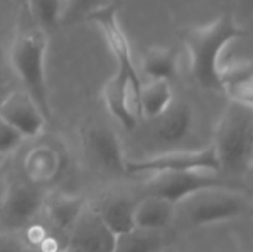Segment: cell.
Here are the masks:
<instances>
[{
	"instance_id": "obj_1",
	"label": "cell",
	"mask_w": 253,
	"mask_h": 252,
	"mask_svg": "<svg viewBox=\"0 0 253 252\" xmlns=\"http://www.w3.org/2000/svg\"><path fill=\"white\" fill-rule=\"evenodd\" d=\"M47 33L37 25L22 4L9 50L10 68L22 89L34 100L46 120L52 117L46 77Z\"/></svg>"
},
{
	"instance_id": "obj_2",
	"label": "cell",
	"mask_w": 253,
	"mask_h": 252,
	"mask_svg": "<svg viewBox=\"0 0 253 252\" xmlns=\"http://www.w3.org/2000/svg\"><path fill=\"white\" fill-rule=\"evenodd\" d=\"M252 196L245 187H208L176 203L173 230L191 232L242 221L252 214Z\"/></svg>"
},
{
	"instance_id": "obj_3",
	"label": "cell",
	"mask_w": 253,
	"mask_h": 252,
	"mask_svg": "<svg viewBox=\"0 0 253 252\" xmlns=\"http://www.w3.org/2000/svg\"><path fill=\"white\" fill-rule=\"evenodd\" d=\"M245 34V28L230 13L191 28L185 34L190 68L196 82L221 92V68L227 48Z\"/></svg>"
},
{
	"instance_id": "obj_4",
	"label": "cell",
	"mask_w": 253,
	"mask_h": 252,
	"mask_svg": "<svg viewBox=\"0 0 253 252\" xmlns=\"http://www.w3.org/2000/svg\"><path fill=\"white\" fill-rule=\"evenodd\" d=\"M212 146L221 174L227 178L249 174L253 163V105L230 101L216 125Z\"/></svg>"
},
{
	"instance_id": "obj_5",
	"label": "cell",
	"mask_w": 253,
	"mask_h": 252,
	"mask_svg": "<svg viewBox=\"0 0 253 252\" xmlns=\"http://www.w3.org/2000/svg\"><path fill=\"white\" fill-rule=\"evenodd\" d=\"M182 171L219 172V163L213 146L169 150L142 159H127L126 162V175H153Z\"/></svg>"
},
{
	"instance_id": "obj_6",
	"label": "cell",
	"mask_w": 253,
	"mask_h": 252,
	"mask_svg": "<svg viewBox=\"0 0 253 252\" xmlns=\"http://www.w3.org/2000/svg\"><path fill=\"white\" fill-rule=\"evenodd\" d=\"M216 186H239L236 180L222 177L219 172L211 171H182V172H163L148 175V180L141 186V196L153 195L165 198L173 203H178L184 198Z\"/></svg>"
},
{
	"instance_id": "obj_7",
	"label": "cell",
	"mask_w": 253,
	"mask_h": 252,
	"mask_svg": "<svg viewBox=\"0 0 253 252\" xmlns=\"http://www.w3.org/2000/svg\"><path fill=\"white\" fill-rule=\"evenodd\" d=\"M46 190L33 184L25 177L7 180V189L0 209V230L19 232L34 221L44 205Z\"/></svg>"
},
{
	"instance_id": "obj_8",
	"label": "cell",
	"mask_w": 253,
	"mask_h": 252,
	"mask_svg": "<svg viewBox=\"0 0 253 252\" xmlns=\"http://www.w3.org/2000/svg\"><path fill=\"white\" fill-rule=\"evenodd\" d=\"M89 21L96 24V27L101 30L108 49L111 50V53L117 62V70H122L126 74H129L132 77V80L138 86H141L142 80L138 73L136 64L133 61L130 42L120 24V19H119L114 4L105 3L104 6H101L98 10H95L89 16Z\"/></svg>"
},
{
	"instance_id": "obj_9",
	"label": "cell",
	"mask_w": 253,
	"mask_h": 252,
	"mask_svg": "<svg viewBox=\"0 0 253 252\" xmlns=\"http://www.w3.org/2000/svg\"><path fill=\"white\" fill-rule=\"evenodd\" d=\"M83 143L87 156L102 172L113 177L126 175L127 157L113 129L104 125H90L83 132Z\"/></svg>"
},
{
	"instance_id": "obj_10",
	"label": "cell",
	"mask_w": 253,
	"mask_h": 252,
	"mask_svg": "<svg viewBox=\"0 0 253 252\" xmlns=\"http://www.w3.org/2000/svg\"><path fill=\"white\" fill-rule=\"evenodd\" d=\"M139 88L141 86L122 70H116L102 88V100L108 113L126 129H133L138 125Z\"/></svg>"
},
{
	"instance_id": "obj_11",
	"label": "cell",
	"mask_w": 253,
	"mask_h": 252,
	"mask_svg": "<svg viewBox=\"0 0 253 252\" xmlns=\"http://www.w3.org/2000/svg\"><path fill=\"white\" fill-rule=\"evenodd\" d=\"M116 235L87 203L68 232L64 252H111Z\"/></svg>"
},
{
	"instance_id": "obj_12",
	"label": "cell",
	"mask_w": 253,
	"mask_h": 252,
	"mask_svg": "<svg viewBox=\"0 0 253 252\" xmlns=\"http://www.w3.org/2000/svg\"><path fill=\"white\" fill-rule=\"evenodd\" d=\"M0 119L16 129L24 140L40 135L46 117L24 89H12L0 101Z\"/></svg>"
},
{
	"instance_id": "obj_13",
	"label": "cell",
	"mask_w": 253,
	"mask_h": 252,
	"mask_svg": "<svg viewBox=\"0 0 253 252\" xmlns=\"http://www.w3.org/2000/svg\"><path fill=\"white\" fill-rule=\"evenodd\" d=\"M138 199L139 198H135L126 192H111L96 202L89 201V205L98 214L102 223L114 235H119L135 227L133 215Z\"/></svg>"
},
{
	"instance_id": "obj_14",
	"label": "cell",
	"mask_w": 253,
	"mask_h": 252,
	"mask_svg": "<svg viewBox=\"0 0 253 252\" xmlns=\"http://www.w3.org/2000/svg\"><path fill=\"white\" fill-rule=\"evenodd\" d=\"M156 137L166 144L184 141L193 131L194 113L188 102L173 100L172 104L156 119H153Z\"/></svg>"
},
{
	"instance_id": "obj_15",
	"label": "cell",
	"mask_w": 253,
	"mask_h": 252,
	"mask_svg": "<svg viewBox=\"0 0 253 252\" xmlns=\"http://www.w3.org/2000/svg\"><path fill=\"white\" fill-rule=\"evenodd\" d=\"M87 203L89 199L80 193L46 192L43 215L52 226L68 236V232Z\"/></svg>"
},
{
	"instance_id": "obj_16",
	"label": "cell",
	"mask_w": 253,
	"mask_h": 252,
	"mask_svg": "<svg viewBox=\"0 0 253 252\" xmlns=\"http://www.w3.org/2000/svg\"><path fill=\"white\" fill-rule=\"evenodd\" d=\"M176 203L153 195L139 196L135 206V227L144 230H173Z\"/></svg>"
},
{
	"instance_id": "obj_17",
	"label": "cell",
	"mask_w": 253,
	"mask_h": 252,
	"mask_svg": "<svg viewBox=\"0 0 253 252\" xmlns=\"http://www.w3.org/2000/svg\"><path fill=\"white\" fill-rule=\"evenodd\" d=\"M64 166L65 162L61 153L44 146L37 147L27 154L24 162V174L28 181L44 189L61 177Z\"/></svg>"
},
{
	"instance_id": "obj_18",
	"label": "cell",
	"mask_w": 253,
	"mask_h": 252,
	"mask_svg": "<svg viewBox=\"0 0 253 252\" xmlns=\"http://www.w3.org/2000/svg\"><path fill=\"white\" fill-rule=\"evenodd\" d=\"M221 92L230 101L253 105V65L251 59H236L222 64Z\"/></svg>"
},
{
	"instance_id": "obj_19",
	"label": "cell",
	"mask_w": 253,
	"mask_h": 252,
	"mask_svg": "<svg viewBox=\"0 0 253 252\" xmlns=\"http://www.w3.org/2000/svg\"><path fill=\"white\" fill-rule=\"evenodd\" d=\"M175 230H144L133 227L114 238L111 252H163L173 245Z\"/></svg>"
},
{
	"instance_id": "obj_20",
	"label": "cell",
	"mask_w": 253,
	"mask_h": 252,
	"mask_svg": "<svg viewBox=\"0 0 253 252\" xmlns=\"http://www.w3.org/2000/svg\"><path fill=\"white\" fill-rule=\"evenodd\" d=\"M18 233L28 252H64L67 245V235L52 226L43 212Z\"/></svg>"
},
{
	"instance_id": "obj_21",
	"label": "cell",
	"mask_w": 253,
	"mask_h": 252,
	"mask_svg": "<svg viewBox=\"0 0 253 252\" xmlns=\"http://www.w3.org/2000/svg\"><path fill=\"white\" fill-rule=\"evenodd\" d=\"M175 100V94L169 80L151 79L148 83L141 85L138 92L139 116L150 120L162 114Z\"/></svg>"
},
{
	"instance_id": "obj_22",
	"label": "cell",
	"mask_w": 253,
	"mask_h": 252,
	"mask_svg": "<svg viewBox=\"0 0 253 252\" xmlns=\"http://www.w3.org/2000/svg\"><path fill=\"white\" fill-rule=\"evenodd\" d=\"M179 70V52L173 46H151L142 56V71L150 79L172 80Z\"/></svg>"
},
{
	"instance_id": "obj_23",
	"label": "cell",
	"mask_w": 253,
	"mask_h": 252,
	"mask_svg": "<svg viewBox=\"0 0 253 252\" xmlns=\"http://www.w3.org/2000/svg\"><path fill=\"white\" fill-rule=\"evenodd\" d=\"M64 0H24V6L33 21L47 34L61 25Z\"/></svg>"
},
{
	"instance_id": "obj_24",
	"label": "cell",
	"mask_w": 253,
	"mask_h": 252,
	"mask_svg": "<svg viewBox=\"0 0 253 252\" xmlns=\"http://www.w3.org/2000/svg\"><path fill=\"white\" fill-rule=\"evenodd\" d=\"M105 3L108 1L107 0H64L61 24H71L82 19H89V16Z\"/></svg>"
},
{
	"instance_id": "obj_25",
	"label": "cell",
	"mask_w": 253,
	"mask_h": 252,
	"mask_svg": "<svg viewBox=\"0 0 253 252\" xmlns=\"http://www.w3.org/2000/svg\"><path fill=\"white\" fill-rule=\"evenodd\" d=\"M22 140L24 137L16 129L0 119V154H7L13 151L22 143Z\"/></svg>"
},
{
	"instance_id": "obj_26",
	"label": "cell",
	"mask_w": 253,
	"mask_h": 252,
	"mask_svg": "<svg viewBox=\"0 0 253 252\" xmlns=\"http://www.w3.org/2000/svg\"><path fill=\"white\" fill-rule=\"evenodd\" d=\"M0 252H28L18 232L0 230Z\"/></svg>"
},
{
	"instance_id": "obj_27",
	"label": "cell",
	"mask_w": 253,
	"mask_h": 252,
	"mask_svg": "<svg viewBox=\"0 0 253 252\" xmlns=\"http://www.w3.org/2000/svg\"><path fill=\"white\" fill-rule=\"evenodd\" d=\"M9 85H10V82H9V79H7V74H6V71H4V67H3L1 62H0V101L12 91V88H10Z\"/></svg>"
},
{
	"instance_id": "obj_28",
	"label": "cell",
	"mask_w": 253,
	"mask_h": 252,
	"mask_svg": "<svg viewBox=\"0 0 253 252\" xmlns=\"http://www.w3.org/2000/svg\"><path fill=\"white\" fill-rule=\"evenodd\" d=\"M6 189H7V178L0 175V209L3 206V201H4V195H6Z\"/></svg>"
},
{
	"instance_id": "obj_29",
	"label": "cell",
	"mask_w": 253,
	"mask_h": 252,
	"mask_svg": "<svg viewBox=\"0 0 253 252\" xmlns=\"http://www.w3.org/2000/svg\"><path fill=\"white\" fill-rule=\"evenodd\" d=\"M163 252H191V251H188V250H181V248H175L173 245H170L168 250H165Z\"/></svg>"
}]
</instances>
